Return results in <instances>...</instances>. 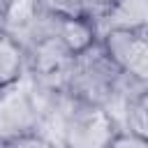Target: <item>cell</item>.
Returning a JSON list of instances; mask_svg holds the SVG:
<instances>
[{"label":"cell","instance_id":"obj_2","mask_svg":"<svg viewBox=\"0 0 148 148\" xmlns=\"http://www.w3.org/2000/svg\"><path fill=\"white\" fill-rule=\"evenodd\" d=\"M125 83H132V81H127L118 72L113 60L106 56V51L97 42L92 49L74 56L65 95H69L74 99H81V102L106 106L116 116V104L123 97Z\"/></svg>","mask_w":148,"mask_h":148},{"label":"cell","instance_id":"obj_12","mask_svg":"<svg viewBox=\"0 0 148 148\" xmlns=\"http://www.w3.org/2000/svg\"><path fill=\"white\" fill-rule=\"evenodd\" d=\"M116 2H118V0H90V7H92L95 18H99L102 14H106V12H109Z\"/></svg>","mask_w":148,"mask_h":148},{"label":"cell","instance_id":"obj_1","mask_svg":"<svg viewBox=\"0 0 148 148\" xmlns=\"http://www.w3.org/2000/svg\"><path fill=\"white\" fill-rule=\"evenodd\" d=\"M46 123L56 127L53 141L60 148H109L120 132L118 118L106 106L81 102L65 92H49L42 127Z\"/></svg>","mask_w":148,"mask_h":148},{"label":"cell","instance_id":"obj_11","mask_svg":"<svg viewBox=\"0 0 148 148\" xmlns=\"http://www.w3.org/2000/svg\"><path fill=\"white\" fill-rule=\"evenodd\" d=\"M109 148H148V141H143V139H139V136L120 130V132L116 134V139L111 141Z\"/></svg>","mask_w":148,"mask_h":148},{"label":"cell","instance_id":"obj_6","mask_svg":"<svg viewBox=\"0 0 148 148\" xmlns=\"http://www.w3.org/2000/svg\"><path fill=\"white\" fill-rule=\"evenodd\" d=\"M99 23L95 16H76V18H53L51 16V32L72 56H79L92 49L99 42Z\"/></svg>","mask_w":148,"mask_h":148},{"label":"cell","instance_id":"obj_13","mask_svg":"<svg viewBox=\"0 0 148 148\" xmlns=\"http://www.w3.org/2000/svg\"><path fill=\"white\" fill-rule=\"evenodd\" d=\"M7 7H9V0H0V23H2L5 14H7Z\"/></svg>","mask_w":148,"mask_h":148},{"label":"cell","instance_id":"obj_5","mask_svg":"<svg viewBox=\"0 0 148 148\" xmlns=\"http://www.w3.org/2000/svg\"><path fill=\"white\" fill-rule=\"evenodd\" d=\"M28 49V76L44 92H65L74 56L53 37L44 35Z\"/></svg>","mask_w":148,"mask_h":148},{"label":"cell","instance_id":"obj_4","mask_svg":"<svg viewBox=\"0 0 148 148\" xmlns=\"http://www.w3.org/2000/svg\"><path fill=\"white\" fill-rule=\"evenodd\" d=\"M99 44L118 72L136 83L148 86V32L136 28H104Z\"/></svg>","mask_w":148,"mask_h":148},{"label":"cell","instance_id":"obj_8","mask_svg":"<svg viewBox=\"0 0 148 148\" xmlns=\"http://www.w3.org/2000/svg\"><path fill=\"white\" fill-rule=\"evenodd\" d=\"M120 130L148 141V86H139V90L127 99Z\"/></svg>","mask_w":148,"mask_h":148},{"label":"cell","instance_id":"obj_3","mask_svg":"<svg viewBox=\"0 0 148 148\" xmlns=\"http://www.w3.org/2000/svg\"><path fill=\"white\" fill-rule=\"evenodd\" d=\"M49 92L39 90L25 74L23 79L0 88V143L16 136L39 132Z\"/></svg>","mask_w":148,"mask_h":148},{"label":"cell","instance_id":"obj_10","mask_svg":"<svg viewBox=\"0 0 148 148\" xmlns=\"http://www.w3.org/2000/svg\"><path fill=\"white\" fill-rule=\"evenodd\" d=\"M0 148H60L56 141H51L46 134L42 132H32V134H23L16 136L7 143H0Z\"/></svg>","mask_w":148,"mask_h":148},{"label":"cell","instance_id":"obj_9","mask_svg":"<svg viewBox=\"0 0 148 148\" xmlns=\"http://www.w3.org/2000/svg\"><path fill=\"white\" fill-rule=\"evenodd\" d=\"M37 7L53 18H76V16H95L90 0H37Z\"/></svg>","mask_w":148,"mask_h":148},{"label":"cell","instance_id":"obj_7","mask_svg":"<svg viewBox=\"0 0 148 148\" xmlns=\"http://www.w3.org/2000/svg\"><path fill=\"white\" fill-rule=\"evenodd\" d=\"M28 74V49L21 39L0 28V88Z\"/></svg>","mask_w":148,"mask_h":148}]
</instances>
